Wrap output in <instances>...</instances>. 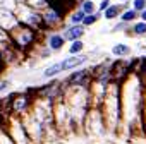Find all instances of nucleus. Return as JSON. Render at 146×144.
Returning a JSON list of instances; mask_svg holds the SVG:
<instances>
[{
    "label": "nucleus",
    "mask_w": 146,
    "mask_h": 144,
    "mask_svg": "<svg viewBox=\"0 0 146 144\" xmlns=\"http://www.w3.org/2000/svg\"><path fill=\"white\" fill-rule=\"evenodd\" d=\"M83 62H86V57H70V58H67V60H64V62H60L62 63V69L64 70H67V69H72V67H78L79 63H83Z\"/></svg>",
    "instance_id": "obj_1"
},
{
    "label": "nucleus",
    "mask_w": 146,
    "mask_h": 144,
    "mask_svg": "<svg viewBox=\"0 0 146 144\" xmlns=\"http://www.w3.org/2000/svg\"><path fill=\"white\" fill-rule=\"evenodd\" d=\"M83 34V28L81 26H72L65 31L64 34V40H72V41H78V38Z\"/></svg>",
    "instance_id": "obj_2"
},
{
    "label": "nucleus",
    "mask_w": 146,
    "mask_h": 144,
    "mask_svg": "<svg viewBox=\"0 0 146 144\" xmlns=\"http://www.w3.org/2000/svg\"><path fill=\"white\" fill-rule=\"evenodd\" d=\"M86 76H88V70H78V72H74V74L69 77V83L70 84H84L86 83Z\"/></svg>",
    "instance_id": "obj_3"
},
{
    "label": "nucleus",
    "mask_w": 146,
    "mask_h": 144,
    "mask_svg": "<svg viewBox=\"0 0 146 144\" xmlns=\"http://www.w3.org/2000/svg\"><path fill=\"white\" fill-rule=\"evenodd\" d=\"M62 45H64V38H62V36H58V34H53V36L50 38V48H53V50H58V48H62Z\"/></svg>",
    "instance_id": "obj_4"
},
{
    "label": "nucleus",
    "mask_w": 146,
    "mask_h": 144,
    "mask_svg": "<svg viewBox=\"0 0 146 144\" xmlns=\"http://www.w3.org/2000/svg\"><path fill=\"white\" fill-rule=\"evenodd\" d=\"M60 70H64V69H62V63H55V65H52V67H48V69L45 70V76H46V77L57 76Z\"/></svg>",
    "instance_id": "obj_5"
},
{
    "label": "nucleus",
    "mask_w": 146,
    "mask_h": 144,
    "mask_svg": "<svg viewBox=\"0 0 146 144\" xmlns=\"http://www.w3.org/2000/svg\"><path fill=\"white\" fill-rule=\"evenodd\" d=\"M112 52H113V55H119V57H122V55H127L131 50H129V46H127V45H115Z\"/></svg>",
    "instance_id": "obj_6"
},
{
    "label": "nucleus",
    "mask_w": 146,
    "mask_h": 144,
    "mask_svg": "<svg viewBox=\"0 0 146 144\" xmlns=\"http://www.w3.org/2000/svg\"><path fill=\"white\" fill-rule=\"evenodd\" d=\"M117 14H119V7H108L107 11H105V17L107 19H113V17H117Z\"/></svg>",
    "instance_id": "obj_7"
},
{
    "label": "nucleus",
    "mask_w": 146,
    "mask_h": 144,
    "mask_svg": "<svg viewBox=\"0 0 146 144\" xmlns=\"http://www.w3.org/2000/svg\"><path fill=\"white\" fill-rule=\"evenodd\" d=\"M93 11H95L93 2H90V0H88V2L83 4V12H84V14H93Z\"/></svg>",
    "instance_id": "obj_8"
},
{
    "label": "nucleus",
    "mask_w": 146,
    "mask_h": 144,
    "mask_svg": "<svg viewBox=\"0 0 146 144\" xmlns=\"http://www.w3.org/2000/svg\"><path fill=\"white\" fill-rule=\"evenodd\" d=\"M134 33L136 34H144L146 33V22H137L134 26Z\"/></svg>",
    "instance_id": "obj_9"
},
{
    "label": "nucleus",
    "mask_w": 146,
    "mask_h": 144,
    "mask_svg": "<svg viewBox=\"0 0 146 144\" xmlns=\"http://www.w3.org/2000/svg\"><path fill=\"white\" fill-rule=\"evenodd\" d=\"M81 50H83V43H81L79 40L72 43V46H70V53H79Z\"/></svg>",
    "instance_id": "obj_10"
},
{
    "label": "nucleus",
    "mask_w": 146,
    "mask_h": 144,
    "mask_svg": "<svg viewBox=\"0 0 146 144\" xmlns=\"http://www.w3.org/2000/svg\"><path fill=\"white\" fill-rule=\"evenodd\" d=\"M134 17H136V11H127V12H124V14H122V21H124V22L132 21Z\"/></svg>",
    "instance_id": "obj_11"
},
{
    "label": "nucleus",
    "mask_w": 146,
    "mask_h": 144,
    "mask_svg": "<svg viewBox=\"0 0 146 144\" xmlns=\"http://www.w3.org/2000/svg\"><path fill=\"white\" fill-rule=\"evenodd\" d=\"M26 105H28V100H26V98H21V100H19L17 103H14L12 106H14L16 110H24V108H26Z\"/></svg>",
    "instance_id": "obj_12"
},
{
    "label": "nucleus",
    "mask_w": 146,
    "mask_h": 144,
    "mask_svg": "<svg viewBox=\"0 0 146 144\" xmlns=\"http://www.w3.org/2000/svg\"><path fill=\"white\" fill-rule=\"evenodd\" d=\"M146 7V0H134V11H143Z\"/></svg>",
    "instance_id": "obj_13"
},
{
    "label": "nucleus",
    "mask_w": 146,
    "mask_h": 144,
    "mask_svg": "<svg viewBox=\"0 0 146 144\" xmlns=\"http://www.w3.org/2000/svg\"><path fill=\"white\" fill-rule=\"evenodd\" d=\"M81 21H84V12L83 11H79L72 16V22H81Z\"/></svg>",
    "instance_id": "obj_14"
},
{
    "label": "nucleus",
    "mask_w": 146,
    "mask_h": 144,
    "mask_svg": "<svg viewBox=\"0 0 146 144\" xmlns=\"http://www.w3.org/2000/svg\"><path fill=\"white\" fill-rule=\"evenodd\" d=\"M95 21H96V16H88V17H84V21H83V22H84L86 26H90V24H93Z\"/></svg>",
    "instance_id": "obj_15"
},
{
    "label": "nucleus",
    "mask_w": 146,
    "mask_h": 144,
    "mask_svg": "<svg viewBox=\"0 0 146 144\" xmlns=\"http://www.w3.org/2000/svg\"><path fill=\"white\" fill-rule=\"evenodd\" d=\"M108 7H110V2H108V0H103V2L100 4V9H102V11H107Z\"/></svg>",
    "instance_id": "obj_16"
},
{
    "label": "nucleus",
    "mask_w": 146,
    "mask_h": 144,
    "mask_svg": "<svg viewBox=\"0 0 146 144\" xmlns=\"http://www.w3.org/2000/svg\"><path fill=\"white\" fill-rule=\"evenodd\" d=\"M5 86H7V83H0V91H2V89H4Z\"/></svg>",
    "instance_id": "obj_17"
},
{
    "label": "nucleus",
    "mask_w": 146,
    "mask_h": 144,
    "mask_svg": "<svg viewBox=\"0 0 146 144\" xmlns=\"http://www.w3.org/2000/svg\"><path fill=\"white\" fill-rule=\"evenodd\" d=\"M141 17L144 19V22H146V11H143V14H141Z\"/></svg>",
    "instance_id": "obj_18"
}]
</instances>
